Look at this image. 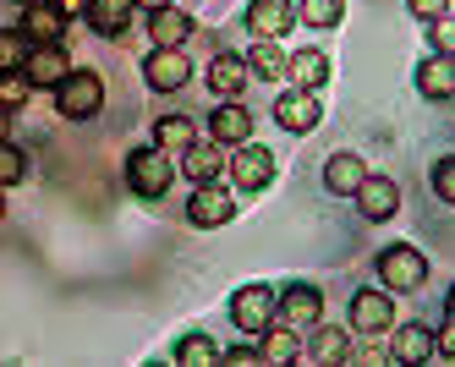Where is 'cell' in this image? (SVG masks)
I'll return each mask as SVG.
<instances>
[{
    "label": "cell",
    "instance_id": "cell-6",
    "mask_svg": "<svg viewBox=\"0 0 455 367\" xmlns=\"http://www.w3.org/2000/svg\"><path fill=\"white\" fill-rule=\"evenodd\" d=\"M187 219H192V225H204V230H214V225H231V219H236V197L225 192L220 181H204L198 192L187 197Z\"/></svg>",
    "mask_w": 455,
    "mask_h": 367
},
{
    "label": "cell",
    "instance_id": "cell-36",
    "mask_svg": "<svg viewBox=\"0 0 455 367\" xmlns=\"http://www.w3.org/2000/svg\"><path fill=\"white\" fill-rule=\"evenodd\" d=\"M406 6H411V17L434 22V17H444V12H450V0H406Z\"/></svg>",
    "mask_w": 455,
    "mask_h": 367
},
{
    "label": "cell",
    "instance_id": "cell-39",
    "mask_svg": "<svg viewBox=\"0 0 455 367\" xmlns=\"http://www.w3.org/2000/svg\"><path fill=\"white\" fill-rule=\"evenodd\" d=\"M138 6H143V12H159V6H171V0H138Z\"/></svg>",
    "mask_w": 455,
    "mask_h": 367
},
{
    "label": "cell",
    "instance_id": "cell-19",
    "mask_svg": "<svg viewBox=\"0 0 455 367\" xmlns=\"http://www.w3.org/2000/svg\"><path fill=\"white\" fill-rule=\"evenodd\" d=\"M132 12H138V0H88V28L105 33V39H121L132 28Z\"/></svg>",
    "mask_w": 455,
    "mask_h": 367
},
{
    "label": "cell",
    "instance_id": "cell-29",
    "mask_svg": "<svg viewBox=\"0 0 455 367\" xmlns=\"http://www.w3.org/2000/svg\"><path fill=\"white\" fill-rule=\"evenodd\" d=\"M34 88H39V83L28 77L22 66H6V72H0V105H6V110H22V105H28V93H34Z\"/></svg>",
    "mask_w": 455,
    "mask_h": 367
},
{
    "label": "cell",
    "instance_id": "cell-25",
    "mask_svg": "<svg viewBox=\"0 0 455 367\" xmlns=\"http://www.w3.org/2000/svg\"><path fill=\"white\" fill-rule=\"evenodd\" d=\"M291 83L297 88H323L330 83V55L323 50H297L291 55Z\"/></svg>",
    "mask_w": 455,
    "mask_h": 367
},
{
    "label": "cell",
    "instance_id": "cell-31",
    "mask_svg": "<svg viewBox=\"0 0 455 367\" xmlns=\"http://www.w3.org/2000/svg\"><path fill=\"white\" fill-rule=\"evenodd\" d=\"M22 171H28L22 148H17V143H0V181H6V187H17V181H22Z\"/></svg>",
    "mask_w": 455,
    "mask_h": 367
},
{
    "label": "cell",
    "instance_id": "cell-26",
    "mask_svg": "<svg viewBox=\"0 0 455 367\" xmlns=\"http://www.w3.org/2000/svg\"><path fill=\"white\" fill-rule=\"evenodd\" d=\"M297 335H302V329H291L285 318L269 323V329H264V362H297V356H302V340H297Z\"/></svg>",
    "mask_w": 455,
    "mask_h": 367
},
{
    "label": "cell",
    "instance_id": "cell-2",
    "mask_svg": "<svg viewBox=\"0 0 455 367\" xmlns=\"http://www.w3.org/2000/svg\"><path fill=\"white\" fill-rule=\"evenodd\" d=\"M275 318H280V291L275 285H242L231 296V323L247 329V335H264Z\"/></svg>",
    "mask_w": 455,
    "mask_h": 367
},
{
    "label": "cell",
    "instance_id": "cell-12",
    "mask_svg": "<svg viewBox=\"0 0 455 367\" xmlns=\"http://www.w3.org/2000/svg\"><path fill=\"white\" fill-rule=\"evenodd\" d=\"M434 356H439V335H434V329H422V323H401L395 340H389V362L417 367V362H434Z\"/></svg>",
    "mask_w": 455,
    "mask_h": 367
},
{
    "label": "cell",
    "instance_id": "cell-18",
    "mask_svg": "<svg viewBox=\"0 0 455 367\" xmlns=\"http://www.w3.org/2000/svg\"><path fill=\"white\" fill-rule=\"evenodd\" d=\"M356 209H363L368 219H389L401 209V187L389 181V176H368L363 187H356Z\"/></svg>",
    "mask_w": 455,
    "mask_h": 367
},
{
    "label": "cell",
    "instance_id": "cell-15",
    "mask_svg": "<svg viewBox=\"0 0 455 367\" xmlns=\"http://www.w3.org/2000/svg\"><path fill=\"white\" fill-rule=\"evenodd\" d=\"M252 83V66H247V55H214L209 60V88H214V99H242V88Z\"/></svg>",
    "mask_w": 455,
    "mask_h": 367
},
{
    "label": "cell",
    "instance_id": "cell-14",
    "mask_svg": "<svg viewBox=\"0 0 455 367\" xmlns=\"http://www.w3.org/2000/svg\"><path fill=\"white\" fill-rule=\"evenodd\" d=\"M209 132H214V143L242 148V143L252 138V116H247V105H242V99H220V110L209 116Z\"/></svg>",
    "mask_w": 455,
    "mask_h": 367
},
{
    "label": "cell",
    "instance_id": "cell-30",
    "mask_svg": "<svg viewBox=\"0 0 455 367\" xmlns=\"http://www.w3.org/2000/svg\"><path fill=\"white\" fill-rule=\"evenodd\" d=\"M297 12L307 28H335L346 17V0H297Z\"/></svg>",
    "mask_w": 455,
    "mask_h": 367
},
{
    "label": "cell",
    "instance_id": "cell-5",
    "mask_svg": "<svg viewBox=\"0 0 455 367\" xmlns=\"http://www.w3.org/2000/svg\"><path fill=\"white\" fill-rule=\"evenodd\" d=\"M351 329L356 335H384V329H395V296H389V285L351 296Z\"/></svg>",
    "mask_w": 455,
    "mask_h": 367
},
{
    "label": "cell",
    "instance_id": "cell-24",
    "mask_svg": "<svg viewBox=\"0 0 455 367\" xmlns=\"http://www.w3.org/2000/svg\"><path fill=\"white\" fill-rule=\"evenodd\" d=\"M154 143L165 148V154H176V159H181L192 143H198V132H192V121H187V116H159V121H154Z\"/></svg>",
    "mask_w": 455,
    "mask_h": 367
},
{
    "label": "cell",
    "instance_id": "cell-7",
    "mask_svg": "<svg viewBox=\"0 0 455 367\" xmlns=\"http://www.w3.org/2000/svg\"><path fill=\"white\" fill-rule=\"evenodd\" d=\"M143 77H148V88H159V93H176V88L192 77V60H187V50L154 44V55L143 60Z\"/></svg>",
    "mask_w": 455,
    "mask_h": 367
},
{
    "label": "cell",
    "instance_id": "cell-27",
    "mask_svg": "<svg viewBox=\"0 0 455 367\" xmlns=\"http://www.w3.org/2000/svg\"><path fill=\"white\" fill-rule=\"evenodd\" d=\"M313 362H356V346L346 329H330V323H318V335H313Z\"/></svg>",
    "mask_w": 455,
    "mask_h": 367
},
{
    "label": "cell",
    "instance_id": "cell-8",
    "mask_svg": "<svg viewBox=\"0 0 455 367\" xmlns=\"http://www.w3.org/2000/svg\"><path fill=\"white\" fill-rule=\"evenodd\" d=\"M17 28L34 44H60V33H67V12H60L55 0H34V6H17Z\"/></svg>",
    "mask_w": 455,
    "mask_h": 367
},
{
    "label": "cell",
    "instance_id": "cell-32",
    "mask_svg": "<svg viewBox=\"0 0 455 367\" xmlns=\"http://www.w3.org/2000/svg\"><path fill=\"white\" fill-rule=\"evenodd\" d=\"M428 181H434V192L444 197V203H455V154H444L434 171H428Z\"/></svg>",
    "mask_w": 455,
    "mask_h": 367
},
{
    "label": "cell",
    "instance_id": "cell-3",
    "mask_svg": "<svg viewBox=\"0 0 455 367\" xmlns=\"http://www.w3.org/2000/svg\"><path fill=\"white\" fill-rule=\"evenodd\" d=\"M55 105H60V116L67 121H93L105 110V83H100V72H72L67 83L55 88Z\"/></svg>",
    "mask_w": 455,
    "mask_h": 367
},
{
    "label": "cell",
    "instance_id": "cell-13",
    "mask_svg": "<svg viewBox=\"0 0 455 367\" xmlns=\"http://www.w3.org/2000/svg\"><path fill=\"white\" fill-rule=\"evenodd\" d=\"M280 318L291 329H318L323 323V296L313 285H285L280 291Z\"/></svg>",
    "mask_w": 455,
    "mask_h": 367
},
{
    "label": "cell",
    "instance_id": "cell-10",
    "mask_svg": "<svg viewBox=\"0 0 455 367\" xmlns=\"http://www.w3.org/2000/svg\"><path fill=\"white\" fill-rule=\"evenodd\" d=\"M231 181H236L242 192H264V187L275 181V154L258 148V143H242L236 159H231Z\"/></svg>",
    "mask_w": 455,
    "mask_h": 367
},
{
    "label": "cell",
    "instance_id": "cell-35",
    "mask_svg": "<svg viewBox=\"0 0 455 367\" xmlns=\"http://www.w3.org/2000/svg\"><path fill=\"white\" fill-rule=\"evenodd\" d=\"M252 362H264V346H231L225 351V367H252Z\"/></svg>",
    "mask_w": 455,
    "mask_h": 367
},
{
    "label": "cell",
    "instance_id": "cell-23",
    "mask_svg": "<svg viewBox=\"0 0 455 367\" xmlns=\"http://www.w3.org/2000/svg\"><path fill=\"white\" fill-rule=\"evenodd\" d=\"M247 66H252V77H264V83L291 77V55L280 50V39H258V44L247 50Z\"/></svg>",
    "mask_w": 455,
    "mask_h": 367
},
{
    "label": "cell",
    "instance_id": "cell-40",
    "mask_svg": "<svg viewBox=\"0 0 455 367\" xmlns=\"http://www.w3.org/2000/svg\"><path fill=\"white\" fill-rule=\"evenodd\" d=\"M444 318H455V291H450V302H444Z\"/></svg>",
    "mask_w": 455,
    "mask_h": 367
},
{
    "label": "cell",
    "instance_id": "cell-21",
    "mask_svg": "<svg viewBox=\"0 0 455 367\" xmlns=\"http://www.w3.org/2000/svg\"><path fill=\"white\" fill-rule=\"evenodd\" d=\"M368 181V164L356 154H330V164H323V187L340 192V197H356V187Z\"/></svg>",
    "mask_w": 455,
    "mask_h": 367
},
{
    "label": "cell",
    "instance_id": "cell-34",
    "mask_svg": "<svg viewBox=\"0 0 455 367\" xmlns=\"http://www.w3.org/2000/svg\"><path fill=\"white\" fill-rule=\"evenodd\" d=\"M22 39H28L22 28H12V33H0V60H6V66H22V60H28V44H22Z\"/></svg>",
    "mask_w": 455,
    "mask_h": 367
},
{
    "label": "cell",
    "instance_id": "cell-33",
    "mask_svg": "<svg viewBox=\"0 0 455 367\" xmlns=\"http://www.w3.org/2000/svg\"><path fill=\"white\" fill-rule=\"evenodd\" d=\"M428 39H434V50H444V55H455V17H450V12L428 22Z\"/></svg>",
    "mask_w": 455,
    "mask_h": 367
},
{
    "label": "cell",
    "instance_id": "cell-28",
    "mask_svg": "<svg viewBox=\"0 0 455 367\" xmlns=\"http://www.w3.org/2000/svg\"><path fill=\"white\" fill-rule=\"evenodd\" d=\"M176 362L181 367H214V362H225V351L209 335H187V340H176Z\"/></svg>",
    "mask_w": 455,
    "mask_h": 367
},
{
    "label": "cell",
    "instance_id": "cell-17",
    "mask_svg": "<svg viewBox=\"0 0 455 367\" xmlns=\"http://www.w3.org/2000/svg\"><path fill=\"white\" fill-rule=\"evenodd\" d=\"M417 88H422V99H455V55L434 50L417 66Z\"/></svg>",
    "mask_w": 455,
    "mask_h": 367
},
{
    "label": "cell",
    "instance_id": "cell-1",
    "mask_svg": "<svg viewBox=\"0 0 455 367\" xmlns=\"http://www.w3.org/2000/svg\"><path fill=\"white\" fill-rule=\"evenodd\" d=\"M171 181H176V154H165L159 143L126 154V187H132L138 197H165Z\"/></svg>",
    "mask_w": 455,
    "mask_h": 367
},
{
    "label": "cell",
    "instance_id": "cell-38",
    "mask_svg": "<svg viewBox=\"0 0 455 367\" xmlns=\"http://www.w3.org/2000/svg\"><path fill=\"white\" fill-rule=\"evenodd\" d=\"M55 6L67 12V17H88V0H55Z\"/></svg>",
    "mask_w": 455,
    "mask_h": 367
},
{
    "label": "cell",
    "instance_id": "cell-11",
    "mask_svg": "<svg viewBox=\"0 0 455 367\" xmlns=\"http://www.w3.org/2000/svg\"><path fill=\"white\" fill-rule=\"evenodd\" d=\"M22 72L34 77L39 88H60L77 66L67 60V50H60V44H34V50H28V60H22Z\"/></svg>",
    "mask_w": 455,
    "mask_h": 367
},
{
    "label": "cell",
    "instance_id": "cell-4",
    "mask_svg": "<svg viewBox=\"0 0 455 367\" xmlns=\"http://www.w3.org/2000/svg\"><path fill=\"white\" fill-rule=\"evenodd\" d=\"M379 280L389 291H417L422 280H428V258H422L417 247H406V242H395V247L379 252Z\"/></svg>",
    "mask_w": 455,
    "mask_h": 367
},
{
    "label": "cell",
    "instance_id": "cell-37",
    "mask_svg": "<svg viewBox=\"0 0 455 367\" xmlns=\"http://www.w3.org/2000/svg\"><path fill=\"white\" fill-rule=\"evenodd\" d=\"M439 356L455 362V318H444V329H439Z\"/></svg>",
    "mask_w": 455,
    "mask_h": 367
},
{
    "label": "cell",
    "instance_id": "cell-9",
    "mask_svg": "<svg viewBox=\"0 0 455 367\" xmlns=\"http://www.w3.org/2000/svg\"><path fill=\"white\" fill-rule=\"evenodd\" d=\"M275 121H280L285 132H313V126L323 121L318 88H291V93H280V99H275Z\"/></svg>",
    "mask_w": 455,
    "mask_h": 367
},
{
    "label": "cell",
    "instance_id": "cell-22",
    "mask_svg": "<svg viewBox=\"0 0 455 367\" xmlns=\"http://www.w3.org/2000/svg\"><path fill=\"white\" fill-rule=\"evenodd\" d=\"M225 164H231V159H225V143H192V148L181 154V171L198 181V187H204V181H220Z\"/></svg>",
    "mask_w": 455,
    "mask_h": 367
},
{
    "label": "cell",
    "instance_id": "cell-16",
    "mask_svg": "<svg viewBox=\"0 0 455 367\" xmlns=\"http://www.w3.org/2000/svg\"><path fill=\"white\" fill-rule=\"evenodd\" d=\"M297 17L302 12L291 6V0H252V6H247V28L258 33V39H280V33H291Z\"/></svg>",
    "mask_w": 455,
    "mask_h": 367
},
{
    "label": "cell",
    "instance_id": "cell-41",
    "mask_svg": "<svg viewBox=\"0 0 455 367\" xmlns=\"http://www.w3.org/2000/svg\"><path fill=\"white\" fill-rule=\"evenodd\" d=\"M12 6H34V0H12Z\"/></svg>",
    "mask_w": 455,
    "mask_h": 367
},
{
    "label": "cell",
    "instance_id": "cell-20",
    "mask_svg": "<svg viewBox=\"0 0 455 367\" xmlns=\"http://www.w3.org/2000/svg\"><path fill=\"white\" fill-rule=\"evenodd\" d=\"M148 33H154V44H171V50H181L192 33V17L181 12V6H159V12H148Z\"/></svg>",
    "mask_w": 455,
    "mask_h": 367
}]
</instances>
